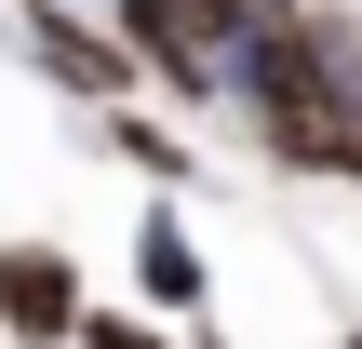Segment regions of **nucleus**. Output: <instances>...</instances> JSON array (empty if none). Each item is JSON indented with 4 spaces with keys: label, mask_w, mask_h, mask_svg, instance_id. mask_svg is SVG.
<instances>
[{
    "label": "nucleus",
    "mask_w": 362,
    "mask_h": 349,
    "mask_svg": "<svg viewBox=\"0 0 362 349\" xmlns=\"http://www.w3.org/2000/svg\"><path fill=\"white\" fill-rule=\"evenodd\" d=\"M228 94H242V108H255V135L282 148L296 121H322V108H349V94H362V54L322 27V13L255 0V13L228 27Z\"/></svg>",
    "instance_id": "obj_1"
},
{
    "label": "nucleus",
    "mask_w": 362,
    "mask_h": 349,
    "mask_svg": "<svg viewBox=\"0 0 362 349\" xmlns=\"http://www.w3.org/2000/svg\"><path fill=\"white\" fill-rule=\"evenodd\" d=\"M121 40H134L148 94H175V108H215L228 94V27L202 0H121Z\"/></svg>",
    "instance_id": "obj_2"
},
{
    "label": "nucleus",
    "mask_w": 362,
    "mask_h": 349,
    "mask_svg": "<svg viewBox=\"0 0 362 349\" xmlns=\"http://www.w3.org/2000/svg\"><path fill=\"white\" fill-rule=\"evenodd\" d=\"M27 54H40V81H67L81 108H121V94H148V67H134V40H107V27H81L67 0H27Z\"/></svg>",
    "instance_id": "obj_3"
},
{
    "label": "nucleus",
    "mask_w": 362,
    "mask_h": 349,
    "mask_svg": "<svg viewBox=\"0 0 362 349\" xmlns=\"http://www.w3.org/2000/svg\"><path fill=\"white\" fill-rule=\"evenodd\" d=\"M0 336L13 349H67L81 336V256L67 242H0Z\"/></svg>",
    "instance_id": "obj_4"
},
{
    "label": "nucleus",
    "mask_w": 362,
    "mask_h": 349,
    "mask_svg": "<svg viewBox=\"0 0 362 349\" xmlns=\"http://www.w3.org/2000/svg\"><path fill=\"white\" fill-rule=\"evenodd\" d=\"M134 296H148L161 323H188V309H215V269H202V242L175 229V202H148V215H134Z\"/></svg>",
    "instance_id": "obj_5"
},
{
    "label": "nucleus",
    "mask_w": 362,
    "mask_h": 349,
    "mask_svg": "<svg viewBox=\"0 0 362 349\" xmlns=\"http://www.w3.org/2000/svg\"><path fill=\"white\" fill-rule=\"evenodd\" d=\"M107 148H121L134 175H161V188H188V148H175L161 121H134V108H107Z\"/></svg>",
    "instance_id": "obj_6"
},
{
    "label": "nucleus",
    "mask_w": 362,
    "mask_h": 349,
    "mask_svg": "<svg viewBox=\"0 0 362 349\" xmlns=\"http://www.w3.org/2000/svg\"><path fill=\"white\" fill-rule=\"evenodd\" d=\"M67 349H175V323H161V309H94V296H81V336Z\"/></svg>",
    "instance_id": "obj_7"
},
{
    "label": "nucleus",
    "mask_w": 362,
    "mask_h": 349,
    "mask_svg": "<svg viewBox=\"0 0 362 349\" xmlns=\"http://www.w3.org/2000/svg\"><path fill=\"white\" fill-rule=\"evenodd\" d=\"M202 13H215V27H242V13H255V0H202Z\"/></svg>",
    "instance_id": "obj_8"
},
{
    "label": "nucleus",
    "mask_w": 362,
    "mask_h": 349,
    "mask_svg": "<svg viewBox=\"0 0 362 349\" xmlns=\"http://www.w3.org/2000/svg\"><path fill=\"white\" fill-rule=\"evenodd\" d=\"M349 349H362V323H349Z\"/></svg>",
    "instance_id": "obj_9"
}]
</instances>
